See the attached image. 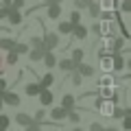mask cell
<instances>
[{"instance_id": "1", "label": "cell", "mask_w": 131, "mask_h": 131, "mask_svg": "<svg viewBox=\"0 0 131 131\" xmlns=\"http://www.w3.org/2000/svg\"><path fill=\"white\" fill-rule=\"evenodd\" d=\"M98 35H101V37H114V35H116L114 20H103V22L98 24Z\"/></svg>"}, {"instance_id": "2", "label": "cell", "mask_w": 131, "mask_h": 131, "mask_svg": "<svg viewBox=\"0 0 131 131\" xmlns=\"http://www.w3.org/2000/svg\"><path fill=\"white\" fill-rule=\"evenodd\" d=\"M0 96H2V103H5L7 107H20V103H22V98H20L15 92H9V90L0 92Z\"/></svg>"}, {"instance_id": "3", "label": "cell", "mask_w": 131, "mask_h": 131, "mask_svg": "<svg viewBox=\"0 0 131 131\" xmlns=\"http://www.w3.org/2000/svg\"><path fill=\"white\" fill-rule=\"evenodd\" d=\"M42 44H44V50H52V48H57V46H59V33H44Z\"/></svg>"}, {"instance_id": "4", "label": "cell", "mask_w": 131, "mask_h": 131, "mask_svg": "<svg viewBox=\"0 0 131 131\" xmlns=\"http://www.w3.org/2000/svg\"><path fill=\"white\" fill-rule=\"evenodd\" d=\"M37 98H39V103H42V107H48V105H52V101H55V94L48 88H42L37 92Z\"/></svg>"}, {"instance_id": "5", "label": "cell", "mask_w": 131, "mask_h": 131, "mask_svg": "<svg viewBox=\"0 0 131 131\" xmlns=\"http://www.w3.org/2000/svg\"><path fill=\"white\" fill-rule=\"evenodd\" d=\"M125 63H127V61H125V57L120 55V50H114L112 52V70L114 72H120L122 68H125Z\"/></svg>"}, {"instance_id": "6", "label": "cell", "mask_w": 131, "mask_h": 131, "mask_svg": "<svg viewBox=\"0 0 131 131\" xmlns=\"http://www.w3.org/2000/svg\"><path fill=\"white\" fill-rule=\"evenodd\" d=\"M5 20H9V24L11 26H18V24H22V13H20V9H13V7H9V11H7V18Z\"/></svg>"}, {"instance_id": "7", "label": "cell", "mask_w": 131, "mask_h": 131, "mask_svg": "<svg viewBox=\"0 0 131 131\" xmlns=\"http://www.w3.org/2000/svg\"><path fill=\"white\" fill-rule=\"evenodd\" d=\"M46 13H48V18L50 20H59V15H61V2H48L46 5Z\"/></svg>"}, {"instance_id": "8", "label": "cell", "mask_w": 131, "mask_h": 131, "mask_svg": "<svg viewBox=\"0 0 131 131\" xmlns=\"http://www.w3.org/2000/svg\"><path fill=\"white\" fill-rule=\"evenodd\" d=\"M70 35H72L74 39H85V37H88V28L79 22V24H74V26H72V33H70Z\"/></svg>"}, {"instance_id": "9", "label": "cell", "mask_w": 131, "mask_h": 131, "mask_svg": "<svg viewBox=\"0 0 131 131\" xmlns=\"http://www.w3.org/2000/svg\"><path fill=\"white\" fill-rule=\"evenodd\" d=\"M77 70H79L81 77H85V79H90V77H94V68L90 63H83V61H79L77 63Z\"/></svg>"}, {"instance_id": "10", "label": "cell", "mask_w": 131, "mask_h": 131, "mask_svg": "<svg viewBox=\"0 0 131 131\" xmlns=\"http://www.w3.org/2000/svg\"><path fill=\"white\" fill-rule=\"evenodd\" d=\"M44 48L42 46H33V48H28V59L31 61H42V57H44Z\"/></svg>"}, {"instance_id": "11", "label": "cell", "mask_w": 131, "mask_h": 131, "mask_svg": "<svg viewBox=\"0 0 131 131\" xmlns=\"http://www.w3.org/2000/svg\"><path fill=\"white\" fill-rule=\"evenodd\" d=\"M66 116H68V109H63L61 105H59V107H52V112H50V118L57 120V122H63Z\"/></svg>"}, {"instance_id": "12", "label": "cell", "mask_w": 131, "mask_h": 131, "mask_svg": "<svg viewBox=\"0 0 131 131\" xmlns=\"http://www.w3.org/2000/svg\"><path fill=\"white\" fill-rule=\"evenodd\" d=\"M15 122L28 129V127L33 125V116H28V114H22V112H20V114H15Z\"/></svg>"}, {"instance_id": "13", "label": "cell", "mask_w": 131, "mask_h": 131, "mask_svg": "<svg viewBox=\"0 0 131 131\" xmlns=\"http://www.w3.org/2000/svg\"><path fill=\"white\" fill-rule=\"evenodd\" d=\"M122 46H125V37H116V35L107 44V48H112V50H122Z\"/></svg>"}, {"instance_id": "14", "label": "cell", "mask_w": 131, "mask_h": 131, "mask_svg": "<svg viewBox=\"0 0 131 131\" xmlns=\"http://www.w3.org/2000/svg\"><path fill=\"white\" fill-rule=\"evenodd\" d=\"M74 105H77V101H74V96H72V94H66V96L61 98V107L68 109V112H70V109H74Z\"/></svg>"}, {"instance_id": "15", "label": "cell", "mask_w": 131, "mask_h": 131, "mask_svg": "<svg viewBox=\"0 0 131 131\" xmlns=\"http://www.w3.org/2000/svg\"><path fill=\"white\" fill-rule=\"evenodd\" d=\"M72 26H74V24H72L70 20H68V22H59L57 33H59V35H70V33H72Z\"/></svg>"}, {"instance_id": "16", "label": "cell", "mask_w": 131, "mask_h": 131, "mask_svg": "<svg viewBox=\"0 0 131 131\" xmlns=\"http://www.w3.org/2000/svg\"><path fill=\"white\" fill-rule=\"evenodd\" d=\"M88 9H90V15L96 20L98 13H101V5H98V0H90V2H88Z\"/></svg>"}, {"instance_id": "17", "label": "cell", "mask_w": 131, "mask_h": 131, "mask_svg": "<svg viewBox=\"0 0 131 131\" xmlns=\"http://www.w3.org/2000/svg\"><path fill=\"white\" fill-rule=\"evenodd\" d=\"M42 61H44V63L48 66V68H52V66H57V57L52 55V50H46V52H44Z\"/></svg>"}, {"instance_id": "18", "label": "cell", "mask_w": 131, "mask_h": 131, "mask_svg": "<svg viewBox=\"0 0 131 131\" xmlns=\"http://www.w3.org/2000/svg\"><path fill=\"white\" fill-rule=\"evenodd\" d=\"M13 46H15L13 37H0V48L2 50H13Z\"/></svg>"}, {"instance_id": "19", "label": "cell", "mask_w": 131, "mask_h": 131, "mask_svg": "<svg viewBox=\"0 0 131 131\" xmlns=\"http://www.w3.org/2000/svg\"><path fill=\"white\" fill-rule=\"evenodd\" d=\"M39 83H26L24 85V92H26V96H37V92H39Z\"/></svg>"}, {"instance_id": "20", "label": "cell", "mask_w": 131, "mask_h": 131, "mask_svg": "<svg viewBox=\"0 0 131 131\" xmlns=\"http://www.w3.org/2000/svg\"><path fill=\"white\" fill-rule=\"evenodd\" d=\"M59 68H61L63 72H70V70H74V68H77V63H74L72 59H61V61H59Z\"/></svg>"}, {"instance_id": "21", "label": "cell", "mask_w": 131, "mask_h": 131, "mask_svg": "<svg viewBox=\"0 0 131 131\" xmlns=\"http://www.w3.org/2000/svg\"><path fill=\"white\" fill-rule=\"evenodd\" d=\"M101 68H103L105 72H112V55L101 57Z\"/></svg>"}, {"instance_id": "22", "label": "cell", "mask_w": 131, "mask_h": 131, "mask_svg": "<svg viewBox=\"0 0 131 131\" xmlns=\"http://www.w3.org/2000/svg\"><path fill=\"white\" fill-rule=\"evenodd\" d=\"M70 79H72V85H77V88L83 83V77L79 74V70H77V68H74V70H70Z\"/></svg>"}, {"instance_id": "23", "label": "cell", "mask_w": 131, "mask_h": 131, "mask_svg": "<svg viewBox=\"0 0 131 131\" xmlns=\"http://www.w3.org/2000/svg\"><path fill=\"white\" fill-rule=\"evenodd\" d=\"M52 81H55V77H52V74H44L42 79H39V88H50Z\"/></svg>"}, {"instance_id": "24", "label": "cell", "mask_w": 131, "mask_h": 131, "mask_svg": "<svg viewBox=\"0 0 131 131\" xmlns=\"http://www.w3.org/2000/svg\"><path fill=\"white\" fill-rule=\"evenodd\" d=\"M7 52H9V55H7L5 63L7 66H15V63H18V52H15V50H7Z\"/></svg>"}, {"instance_id": "25", "label": "cell", "mask_w": 131, "mask_h": 131, "mask_svg": "<svg viewBox=\"0 0 131 131\" xmlns=\"http://www.w3.org/2000/svg\"><path fill=\"white\" fill-rule=\"evenodd\" d=\"M83 57H85V52L81 50V48H74V50H72V57H70V59L74 61V63H79V61H83Z\"/></svg>"}, {"instance_id": "26", "label": "cell", "mask_w": 131, "mask_h": 131, "mask_svg": "<svg viewBox=\"0 0 131 131\" xmlns=\"http://www.w3.org/2000/svg\"><path fill=\"white\" fill-rule=\"evenodd\" d=\"M33 120L42 125V122L46 120V109H44V107H42V109H37V112H35V116H33Z\"/></svg>"}, {"instance_id": "27", "label": "cell", "mask_w": 131, "mask_h": 131, "mask_svg": "<svg viewBox=\"0 0 131 131\" xmlns=\"http://www.w3.org/2000/svg\"><path fill=\"white\" fill-rule=\"evenodd\" d=\"M28 48H31V46H28V44H18V42H15L13 50L18 52V55H26V52H28Z\"/></svg>"}, {"instance_id": "28", "label": "cell", "mask_w": 131, "mask_h": 131, "mask_svg": "<svg viewBox=\"0 0 131 131\" xmlns=\"http://www.w3.org/2000/svg\"><path fill=\"white\" fill-rule=\"evenodd\" d=\"M98 15H101V20H116L118 18V15L116 13H114V11H109V9H101V13H98Z\"/></svg>"}, {"instance_id": "29", "label": "cell", "mask_w": 131, "mask_h": 131, "mask_svg": "<svg viewBox=\"0 0 131 131\" xmlns=\"http://www.w3.org/2000/svg\"><path fill=\"white\" fill-rule=\"evenodd\" d=\"M122 116H125V109L118 107V105H114V107H112V114H109V118H122Z\"/></svg>"}, {"instance_id": "30", "label": "cell", "mask_w": 131, "mask_h": 131, "mask_svg": "<svg viewBox=\"0 0 131 131\" xmlns=\"http://www.w3.org/2000/svg\"><path fill=\"white\" fill-rule=\"evenodd\" d=\"M9 125H11L9 116H7V114H0V131H5V129H9Z\"/></svg>"}, {"instance_id": "31", "label": "cell", "mask_w": 131, "mask_h": 131, "mask_svg": "<svg viewBox=\"0 0 131 131\" xmlns=\"http://www.w3.org/2000/svg\"><path fill=\"white\" fill-rule=\"evenodd\" d=\"M101 9H116V0H101Z\"/></svg>"}, {"instance_id": "32", "label": "cell", "mask_w": 131, "mask_h": 131, "mask_svg": "<svg viewBox=\"0 0 131 131\" xmlns=\"http://www.w3.org/2000/svg\"><path fill=\"white\" fill-rule=\"evenodd\" d=\"M66 118H70V122H74V125H77V122H81V116H79V114L74 112V109H70V112H68V116H66Z\"/></svg>"}, {"instance_id": "33", "label": "cell", "mask_w": 131, "mask_h": 131, "mask_svg": "<svg viewBox=\"0 0 131 131\" xmlns=\"http://www.w3.org/2000/svg\"><path fill=\"white\" fill-rule=\"evenodd\" d=\"M70 22H72V24H79V22H81V13H79V9H74V11L70 13Z\"/></svg>"}, {"instance_id": "34", "label": "cell", "mask_w": 131, "mask_h": 131, "mask_svg": "<svg viewBox=\"0 0 131 131\" xmlns=\"http://www.w3.org/2000/svg\"><path fill=\"white\" fill-rule=\"evenodd\" d=\"M120 11H122V13H131V0H122Z\"/></svg>"}, {"instance_id": "35", "label": "cell", "mask_w": 131, "mask_h": 131, "mask_svg": "<svg viewBox=\"0 0 131 131\" xmlns=\"http://www.w3.org/2000/svg\"><path fill=\"white\" fill-rule=\"evenodd\" d=\"M88 2H90V0H74V9H88Z\"/></svg>"}, {"instance_id": "36", "label": "cell", "mask_w": 131, "mask_h": 131, "mask_svg": "<svg viewBox=\"0 0 131 131\" xmlns=\"http://www.w3.org/2000/svg\"><path fill=\"white\" fill-rule=\"evenodd\" d=\"M28 46H42V48H44L42 37H31V39H28Z\"/></svg>"}, {"instance_id": "37", "label": "cell", "mask_w": 131, "mask_h": 131, "mask_svg": "<svg viewBox=\"0 0 131 131\" xmlns=\"http://www.w3.org/2000/svg\"><path fill=\"white\" fill-rule=\"evenodd\" d=\"M24 2H26V0H11V5H9V7H13V9H22Z\"/></svg>"}, {"instance_id": "38", "label": "cell", "mask_w": 131, "mask_h": 131, "mask_svg": "<svg viewBox=\"0 0 131 131\" xmlns=\"http://www.w3.org/2000/svg\"><path fill=\"white\" fill-rule=\"evenodd\" d=\"M116 83V79H112V77H103L101 79V85H114Z\"/></svg>"}, {"instance_id": "39", "label": "cell", "mask_w": 131, "mask_h": 131, "mask_svg": "<svg viewBox=\"0 0 131 131\" xmlns=\"http://www.w3.org/2000/svg\"><path fill=\"white\" fill-rule=\"evenodd\" d=\"M90 131H103V125L101 122H92L90 125Z\"/></svg>"}, {"instance_id": "40", "label": "cell", "mask_w": 131, "mask_h": 131, "mask_svg": "<svg viewBox=\"0 0 131 131\" xmlns=\"http://www.w3.org/2000/svg\"><path fill=\"white\" fill-rule=\"evenodd\" d=\"M7 11H9V7H5V5L0 7V20H5V18H7Z\"/></svg>"}, {"instance_id": "41", "label": "cell", "mask_w": 131, "mask_h": 131, "mask_svg": "<svg viewBox=\"0 0 131 131\" xmlns=\"http://www.w3.org/2000/svg\"><path fill=\"white\" fill-rule=\"evenodd\" d=\"M7 90V79H0V92H5Z\"/></svg>"}, {"instance_id": "42", "label": "cell", "mask_w": 131, "mask_h": 131, "mask_svg": "<svg viewBox=\"0 0 131 131\" xmlns=\"http://www.w3.org/2000/svg\"><path fill=\"white\" fill-rule=\"evenodd\" d=\"M2 70H5V59L0 57V74H2Z\"/></svg>"}, {"instance_id": "43", "label": "cell", "mask_w": 131, "mask_h": 131, "mask_svg": "<svg viewBox=\"0 0 131 131\" xmlns=\"http://www.w3.org/2000/svg\"><path fill=\"white\" fill-rule=\"evenodd\" d=\"M2 109H5V103H2V96H0V112H2Z\"/></svg>"}, {"instance_id": "44", "label": "cell", "mask_w": 131, "mask_h": 131, "mask_svg": "<svg viewBox=\"0 0 131 131\" xmlns=\"http://www.w3.org/2000/svg\"><path fill=\"white\" fill-rule=\"evenodd\" d=\"M2 5H5V7H9V5H11V0H2Z\"/></svg>"}, {"instance_id": "45", "label": "cell", "mask_w": 131, "mask_h": 131, "mask_svg": "<svg viewBox=\"0 0 131 131\" xmlns=\"http://www.w3.org/2000/svg\"><path fill=\"white\" fill-rule=\"evenodd\" d=\"M42 2H44V5H48V2H52V0H42Z\"/></svg>"}, {"instance_id": "46", "label": "cell", "mask_w": 131, "mask_h": 131, "mask_svg": "<svg viewBox=\"0 0 131 131\" xmlns=\"http://www.w3.org/2000/svg\"><path fill=\"white\" fill-rule=\"evenodd\" d=\"M55 2H63V0H55Z\"/></svg>"}]
</instances>
